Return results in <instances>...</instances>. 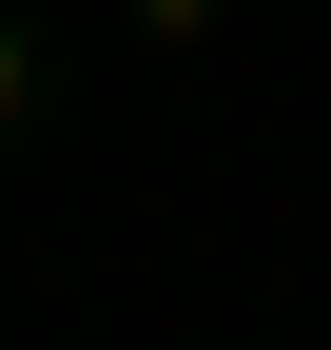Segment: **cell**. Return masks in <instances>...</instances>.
<instances>
[{"instance_id": "obj_1", "label": "cell", "mask_w": 331, "mask_h": 350, "mask_svg": "<svg viewBox=\"0 0 331 350\" xmlns=\"http://www.w3.org/2000/svg\"><path fill=\"white\" fill-rule=\"evenodd\" d=\"M20 117H39V39L0 20V137H20Z\"/></svg>"}, {"instance_id": "obj_2", "label": "cell", "mask_w": 331, "mask_h": 350, "mask_svg": "<svg viewBox=\"0 0 331 350\" xmlns=\"http://www.w3.org/2000/svg\"><path fill=\"white\" fill-rule=\"evenodd\" d=\"M137 20H156V39H195V20H215V0H137Z\"/></svg>"}]
</instances>
